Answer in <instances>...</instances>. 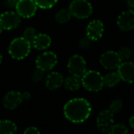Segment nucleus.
<instances>
[{"label": "nucleus", "mask_w": 134, "mask_h": 134, "mask_svg": "<svg viewBox=\"0 0 134 134\" xmlns=\"http://www.w3.org/2000/svg\"><path fill=\"white\" fill-rule=\"evenodd\" d=\"M118 54L120 59L122 60H122H127L128 59L130 58V57L132 55V51H131V49L129 47H127V46H122L118 50Z\"/></svg>", "instance_id": "nucleus-24"}, {"label": "nucleus", "mask_w": 134, "mask_h": 134, "mask_svg": "<svg viewBox=\"0 0 134 134\" xmlns=\"http://www.w3.org/2000/svg\"><path fill=\"white\" fill-rule=\"evenodd\" d=\"M117 25L122 31H129L134 29V9L122 12L118 17Z\"/></svg>", "instance_id": "nucleus-11"}, {"label": "nucleus", "mask_w": 134, "mask_h": 134, "mask_svg": "<svg viewBox=\"0 0 134 134\" xmlns=\"http://www.w3.org/2000/svg\"><path fill=\"white\" fill-rule=\"evenodd\" d=\"M126 2L130 8H134V0H126Z\"/></svg>", "instance_id": "nucleus-30"}, {"label": "nucleus", "mask_w": 134, "mask_h": 134, "mask_svg": "<svg viewBox=\"0 0 134 134\" xmlns=\"http://www.w3.org/2000/svg\"><path fill=\"white\" fill-rule=\"evenodd\" d=\"M69 10L73 16L85 19L92 15V5L88 0H73L70 4Z\"/></svg>", "instance_id": "nucleus-4"}, {"label": "nucleus", "mask_w": 134, "mask_h": 134, "mask_svg": "<svg viewBox=\"0 0 134 134\" xmlns=\"http://www.w3.org/2000/svg\"><path fill=\"white\" fill-rule=\"evenodd\" d=\"M91 40L89 39V38L86 35V36H85V37H82L80 40H79V42H78V44H79V46L81 47V48H82V49H86V48H88L89 46H90V44H91Z\"/></svg>", "instance_id": "nucleus-27"}, {"label": "nucleus", "mask_w": 134, "mask_h": 134, "mask_svg": "<svg viewBox=\"0 0 134 134\" xmlns=\"http://www.w3.org/2000/svg\"><path fill=\"white\" fill-rule=\"evenodd\" d=\"M51 44V37L44 33H39L36 35L35 38L31 42V45L33 48L38 50H43L47 49Z\"/></svg>", "instance_id": "nucleus-16"}, {"label": "nucleus", "mask_w": 134, "mask_h": 134, "mask_svg": "<svg viewBox=\"0 0 134 134\" xmlns=\"http://www.w3.org/2000/svg\"><path fill=\"white\" fill-rule=\"evenodd\" d=\"M23 101L21 93L19 91H9L2 98L3 106L9 110H13L17 108Z\"/></svg>", "instance_id": "nucleus-14"}, {"label": "nucleus", "mask_w": 134, "mask_h": 134, "mask_svg": "<svg viewBox=\"0 0 134 134\" xmlns=\"http://www.w3.org/2000/svg\"><path fill=\"white\" fill-rule=\"evenodd\" d=\"M43 75H44V71L43 70L36 68V69L32 74V80L35 82H39L43 79Z\"/></svg>", "instance_id": "nucleus-26"}, {"label": "nucleus", "mask_w": 134, "mask_h": 134, "mask_svg": "<svg viewBox=\"0 0 134 134\" xmlns=\"http://www.w3.org/2000/svg\"><path fill=\"white\" fill-rule=\"evenodd\" d=\"M103 31L104 26L103 22L100 20H93L87 26L86 35L91 41H98L102 38Z\"/></svg>", "instance_id": "nucleus-13"}, {"label": "nucleus", "mask_w": 134, "mask_h": 134, "mask_svg": "<svg viewBox=\"0 0 134 134\" xmlns=\"http://www.w3.org/2000/svg\"><path fill=\"white\" fill-rule=\"evenodd\" d=\"M2 31H3V28H2V26L0 25V34H1L2 32Z\"/></svg>", "instance_id": "nucleus-33"}, {"label": "nucleus", "mask_w": 134, "mask_h": 134, "mask_svg": "<svg viewBox=\"0 0 134 134\" xmlns=\"http://www.w3.org/2000/svg\"><path fill=\"white\" fill-rule=\"evenodd\" d=\"M121 81V78L118 72H110L103 77V84L108 88L115 87Z\"/></svg>", "instance_id": "nucleus-18"}, {"label": "nucleus", "mask_w": 134, "mask_h": 134, "mask_svg": "<svg viewBox=\"0 0 134 134\" xmlns=\"http://www.w3.org/2000/svg\"><path fill=\"white\" fill-rule=\"evenodd\" d=\"M122 108H123V102L119 99L113 100L109 106V110L113 114L120 112Z\"/></svg>", "instance_id": "nucleus-22"}, {"label": "nucleus", "mask_w": 134, "mask_h": 134, "mask_svg": "<svg viewBox=\"0 0 134 134\" xmlns=\"http://www.w3.org/2000/svg\"><path fill=\"white\" fill-rule=\"evenodd\" d=\"M36 33V30L32 27H28L26 29H24V32H23V37L27 39L28 41H29L30 42H32V41L33 40V38H35Z\"/></svg>", "instance_id": "nucleus-25"}, {"label": "nucleus", "mask_w": 134, "mask_h": 134, "mask_svg": "<svg viewBox=\"0 0 134 134\" xmlns=\"http://www.w3.org/2000/svg\"><path fill=\"white\" fill-rule=\"evenodd\" d=\"M31 42L24 37L14 38L9 43L8 52L9 56L15 60H23L28 56L31 51Z\"/></svg>", "instance_id": "nucleus-2"}, {"label": "nucleus", "mask_w": 134, "mask_h": 134, "mask_svg": "<svg viewBox=\"0 0 134 134\" xmlns=\"http://www.w3.org/2000/svg\"><path fill=\"white\" fill-rule=\"evenodd\" d=\"M67 69L70 75L81 77L87 71L86 61L80 55H73L68 60Z\"/></svg>", "instance_id": "nucleus-6"}, {"label": "nucleus", "mask_w": 134, "mask_h": 134, "mask_svg": "<svg viewBox=\"0 0 134 134\" xmlns=\"http://www.w3.org/2000/svg\"><path fill=\"white\" fill-rule=\"evenodd\" d=\"M117 69V72L122 81L130 84L134 83V63L130 61H122Z\"/></svg>", "instance_id": "nucleus-12"}, {"label": "nucleus", "mask_w": 134, "mask_h": 134, "mask_svg": "<svg viewBox=\"0 0 134 134\" xmlns=\"http://www.w3.org/2000/svg\"><path fill=\"white\" fill-rule=\"evenodd\" d=\"M71 16L72 14L69 9H61L55 13L54 19L58 24H66L71 19Z\"/></svg>", "instance_id": "nucleus-20"}, {"label": "nucleus", "mask_w": 134, "mask_h": 134, "mask_svg": "<svg viewBox=\"0 0 134 134\" xmlns=\"http://www.w3.org/2000/svg\"><path fill=\"white\" fill-rule=\"evenodd\" d=\"M130 125L131 128H133L134 130V115L133 117H131L130 119Z\"/></svg>", "instance_id": "nucleus-31"}, {"label": "nucleus", "mask_w": 134, "mask_h": 134, "mask_svg": "<svg viewBox=\"0 0 134 134\" xmlns=\"http://www.w3.org/2000/svg\"><path fill=\"white\" fill-rule=\"evenodd\" d=\"M37 7L40 9H50L53 7L58 2V0H34Z\"/></svg>", "instance_id": "nucleus-21"}, {"label": "nucleus", "mask_w": 134, "mask_h": 134, "mask_svg": "<svg viewBox=\"0 0 134 134\" xmlns=\"http://www.w3.org/2000/svg\"><path fill=\"white\" fill-rule=\"evenodd\" d=\"M24 133H28V134H39V130L36 128V127H34V126H31V127H28L24 131Z\"/></svg>", "instance_id": "nucleus-28"}, {"label": "nucleus", "mask_w": 134, "mask_h": 134, "mask_svg": "<svg viewBox=\"0 0 134 134\" xmlns=\"http://www.w3.org/2000/svg\"><path fill=\"white\" fill-rule=\"evenodd\" d=\"M65 117L73 123H81L86 121L91 115L92 106L84 98H74L69 100L64 106Z\"/></svg>", "instance_id": "nucleus-1"}, {"label": "nucleus", "mask_w": 134, "mask_h": 134, "mask_svg": "<svg viewBox=\"0 0 134 134\" xmlns=\"http://www.w3.org/2000/svg\"><path fill=\"white\" fill-rule=\"evenodd\" d=\"M100 62L102 67L105 69L113 70L118 67V65L122 63V60L120 59L118 52L109 50L104 52L100 56Z\"/></svg>", "instance_id": "nucleus-10"}, {"label": "nucleus", "mask_w": 134, "mask_h": 134, "mask_svg": "<svg viewBox=\"0 0 134 134\" xmlns=\"http://www.w3.org/2000/svg\"><path fill=\"white\" fill-rule=\"evenodd\" d=\"M63 76L58 71H53L46 77L45 86L49 90H55L63 85Z\"/></svg>", "instance_id": "nucleus-15"}, {"label": "nucleus", "mask_w": 134, "mask_h": 134, "mask_svg": "<svg viewBox=\"0 0 134 134\" xmlns=\"http://www.w3.org/2000/svg\"><path fill=\"white\" fill-rule=\"evenodd\" d=\"M63 85L65 88L70 91L77 90L81 86V77L71 75L70 76H68L64 79Z\"/></svg>", "instance_id": "nucleus-17"}, {"label": "nucleus", "mask_w": 134, "mask_h": 134, "mask_svg": "<svg viewBox=\"0 0 134 134\" xmlns=\"http://www.w3.org/2000/svg\"><path fill=\"white\" fill-rule=\"evenodd\" d=\"M17 13L23 18L32 17L37 10L34 0H17L15 5Z\"/></svg>", "instance_id": "nucleus-7"}, {"label": "nucleus", "mask_w": 134, "mask_h": 134, "mask_svg": "<svg viewBox=\"0 0 134 134\" xmlns=\"http://www.w3.org/2000/svg\"><path fill=\"white\" fill-rule=\"evenodd\" d=\"M21 24V16L13 11H6L0 15V25L3 30L17 28Z\"/></svg>", "instance_id": "nucleus-9"}, {"label": "nucleus", "mask_w": 134, "mask_h": 134, "mask_svg": "<svg viewBox=\"0 0 134 134\" xmlns=\"http://www.w3.org/2000/svg\"><path fill=\"white\" fill-rule=\"evenodd\" d=\"M21 95H22L23 100H29L31 98V93L29 92H28V91L21 93Z\"/></svg>", "instance_id": "nucleus-29"}, {"label": "nucleus", "mask_w": 134, "mask_h": 134, "mask_svg": "<svg viewBox=\"0 0 134 134\" xmlns=\"http://www.w3.org/2000/svg\"><path fill=\"white\" fill-rule=\"evenodd\" d=\"M2 55L1 53H0V64H1V63H2Z\"/></svg>", "instance_id": "nucleus-32"}, {"label": "nucleus", "mask_w": 134, "mask_h": 134, "mask_svg": "<svg viewBox=\"0 0 134 134\" xmlns=\"http://www.w3.org/2000/svg\"><path fill=\"white\" fill-rule=\"evenodd\" d=\"M128 133V128L122 123L113 125L109 133L111 134H126Z\"/></svg>", "instance_id": "nucleus-23"}, {"label": "nucleus", "mask_w": 134, "mask_h": 134, "mask_svg": "<svg viewBox=\"0 0 134 134\" xmlns=\"http://www.w3.org/2000/svg\"><path fill=\"white\" fill-rule=\"evenodd\" d=\"M115 122L114 114L109 110L100 111L96 119V126L98 130L102 133H110Z\"/></svg>", "instance_id": "nucleus-8"}, {"label": "nucleus", "mask_w": 134, "mask_h": 134, "mask_svg": "<svg viewBox=\"0 0 134 134\" xmlns=\"http://www.w3.org/2000/svg\"><path fill=\"white\" fill-rule=\"evenodd\" d=\"M17 130L16 124L10 120H0V134H13Z\"/></svg>", "instance_id": "nucleus-19"}, {"label": "nucleus", "mask_w": 134, "mask_h": 134, "mask_svg": "<svg viewBox=\"0 0 134 134\" xmlns=\"http://www.w3.org/2000/svg\"><path fill=\"white\" fill-rule=\"evenodd\" d=\"M81 86L90 92H99L104 86L103 76L96 71H86L81 76Z\"/></svg>", "instance_id": "nucleus-3"}, {"label": "nucleus", "mask_w": 134, "mask_h": 134, "mask_svg": "<svg viewBox=\"0 0 134 134\" xmlns=\"http://www.w3.org/2000/svg\"><path fill=\"white\" fill-rule=\"evenodd\" d=\"M58 63V57L53 52H44L39 54L36 60V68L43 71H51Z\"/></svg>", "instance_id": "nucleus-5"}]
</instances>
